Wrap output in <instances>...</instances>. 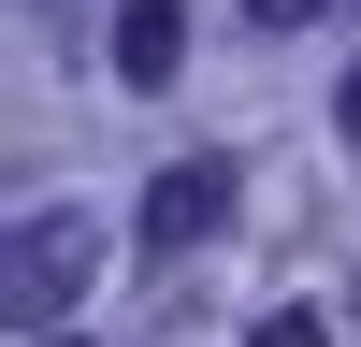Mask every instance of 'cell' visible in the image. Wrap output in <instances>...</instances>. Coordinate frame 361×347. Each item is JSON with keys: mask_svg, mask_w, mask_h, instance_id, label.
I'll use <instances>...</instances> for the list:
<instances>
[{"mask_svg": "<svg viewBox=\"0 0 361 347\" xmlns=\"http://www.w3.org/2000/svg\"><path fill=\"white\" fill-rule=\"evenodd\" d=\"M87 275H102V231H87L73 202H29V217H15V318L58 333V318L87 304Z\"/></svg>", "mask_w": 361, "mask_h": 347, "instance_id": "obj_1", "label": "cell"}, {"mask_svg": "<svg viewBox=\"0 0 361 347\" xmlns=\"http://www.w3.org/2000/svg\"><path fill=\"white\" fill-rule=\"evenodd\" d=\"M217 217H231V159H173L159 188H145V260H188Z\"/></svg>", "mask_w": 361, "mask_h": 347, "instance_id": "obj_2", "label": "cell"}, {"mask_svg": "<svg viewBox=\"0 0 361 347\" xmlns=\"http://www.w3.org/2000/svg\"><path fill=\"white\" fill-rule=\"evenodd\" d=\"M173 58H188V15H173V0H130V15H116V73L173 87Z\"/></svg>", "mask_w": 361, "mask_h": 347, "instance_id": "obj_3", "label": "cell"}, {"mask_svg": "<svg viewBox=\"0 0 361 347\" xmlns=\"http://www.w3.org/2000/svg\"><path fill=\"white\" fill-rule=\"evenodd\" d=\"M246 347H333V333H318V304H275V318H260Z\"/></svg>", "mask_w": 361, "mask_h": 347, "instance_id": "obj_4", "label": "cell"}, {"mask_svg": "<svg viewBox=\"0 0 361 347\" xmlns=\"http://www.w3.org/2000/svg\"><path fill=\"white\" fill-rule=\"evenodd\" d=\"M246 15H260V29H304V15H333V0H246Z\"/></svg>", "mask_w": 361, "mask_h": 347, "instance_id": "obj_5", "label": "cell"}, {"mask_svg": "<svg viewBox=\"0 0 361 347\" xmlns=\"http://www.w3.org/2000/svg\"><path fill=\"white\" fill-rule=\"evenodd\" d=\"M333 116H347V145H361V73H347V87H333Z\"/></svg>", "mask_w": 361, "mask_h": 347, "instance_id": "obj_6", "label": "cell"}]
</instances>
